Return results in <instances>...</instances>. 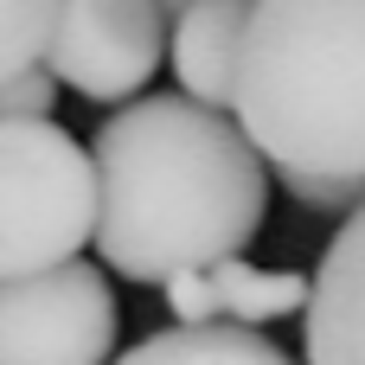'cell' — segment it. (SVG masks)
<instances>
[{
  "label": "cell",
  "mask_w": 365,
  "mask_h": 365,
  "mask_svg": "<svg viewBox=\"0 0 365 365\" xmlns=\"http://www.w3.org/2000/svg\"><path fill=\"white\" fill-rule=\"evenodd\" d=\"M96 154V257L109 276L167 289L173 276L244 257L269 218V160L257 141L192 96H135L90 135Z\"/></svg>",
  "instance_id": "obj_1"
},
{
  "label": "cell",
  "mask_w": 365,
  "mask_h": 365,
  "mask_svg": "<svg viewBox=\"0 0 365 365\" xmlns=\"http://www.w3.org/2000/svg\"><path fill=\"white\" fill-rule=\"evenodd\" d=\"M231 109L302 205H365V0H257Z\"/></svg>",
  "instance_id": "obj_2"
},
{
  "label": "cell",
  "mask_w": 365,
  "mask_h": 365,
  "mask_svg": "<svg viewBox=\"0 0 365 365\" xmlns=\"http://www.w3.org/2000/svg\"><path fill=\"white\" fill-rule=\"evenodd\" d=\"M96 244V154L45 122H0V282Z\"/></svg>",
  "instance_id": "obj_3"
},
{
  "label": "cell",
  "mask_w": 365,
  "mask_h": 365,
  "mask_svg": "<svg viewBox=\"0 0 365 365\" xmlns=\"http://www.w3.org/2000/svg\"><path fill=\"white\" fill-rule=\"evenodd\" d=\"M122 308L96 263H51L0 282V365H115Z\"/></svg>",
  "instance_id": "obj_4"
},
{
  "label": "cell",
  "mask_w": 365,
  "mask_h": 365,
  "mask_svg": "<svg viewBox=\"0 0 365 365\" xmlns=\"http://www.w3.org/2000/svg\"><path fill=\"white\" fill-rule=\"evenodd\" d=\"M160 0H58L45 64L90 103H128L167 58Z\"/></svg>",
  "instance_id": "obj_5"
},
{
  "label": "cell",
  "mask_w": 365,
  "mask_h": 365,
  "mask_svg": "<svg viewBox=\"0 0 365 365\" xmlns=\"http://www.w3.org/2000/svg\"><path fill=\"white\" fill-rule=\"evenodd\" d=\"M308 302L314 276L257 269L244 257H218L167 282V314H180V327H269L282 314H308Z\"/></svg>",
  "instance_id": "obj_6"
},
{
  "label": "cell",
  "mask_w": 365,
  "mask_h": 365,
  "mask_svg": "<svg viewBox=\"0 0 365 365\" xmlns=\"http://www.w3.org/2000/svg\"><path fill=\"white\" fill-rule=\"evenodd\" d=\"M308 365H365V205L327 237L308 302Z\"/></svg>",
  "instance_id": "obj_7"
},
{
  "label": "cell",
  "mask_w": 365,
  "mask_h": 365,
  "mask_svg": "<svg viewBox=\"0 0 365 365\" xmlns=\"http://www.w3.org/2000/svg\"><path fill=\"white\" fill-rule=\"evenodd\" d=\"M250 13H257V0H199V6H186L173 19L167 64L180 77V96H192L205 109H231L244 38H250Z\"/></svg>",
  "instance_id": "obj_8"
},
{
  "label": "cell",
  "mask_w": 365,
  "mask_h": 365,
  "mask_svg": "<svg viewBox=\"0 0 365 365\" xmlns=\"http://www.w3.org/2000/svg\"><path fill=\"white\" fill-rule=\"evenodd\" d=\"M115 365H295L263 327H160Z\"/></svg>",
  "instance_id": "obj_9"
},
{
  "label": "cell",
  "mask_w": 365,
  "mask_h": 365,
  "mask_svg": "<svg viewBox=\"0 0 365 365\" xmlns=\"http://www.w3.org/2000/svg\"><path fill=\"white\" fill-rule=\"evenodd\" d=\"M58 0H0V83L45 58Z\"/></svg>",
  "instance_id": "obj_10"
},
{
  "label": "cell",
  "mask_w": 365,
  "mask_h": 365,
  "mask_svg": "<svg viewBox=\"0 0 365 365\" xmlns=\"http://www.w3.org/2000/svg\"><path fill=\"white\" fill-rule=\"evenodd\" d=\"M51 103H58V71H51L45 58L0 83V122H45Z\"/></svg>",
  "instance_id": "obj_11"
},
{
  "label": "cell",
  "mask_w": 365,
  "mask_h": 365,
  "mask_svg": "<svg viewBox=\"0 0 365 365\" xmlns=\"http://www.w3.org/2000/svg\"><path fill=\"white\" fill-rule=\"evenodd\" d=\"M186 6H199V0H160V13H167V26H173V19H180Z\"/></svg>",
  "instance_id": "obj_12"
}]
</instances>
